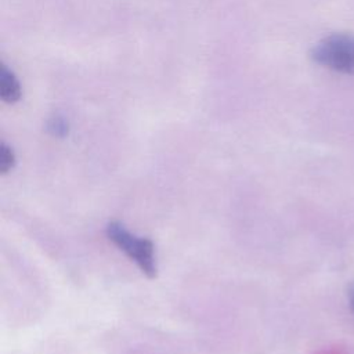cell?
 <instances>
[{
    "instance_id": "obj_1",
    "label": "cell",
    "mask_w": 354,
    "mask_h": 354,
    "mask_svg": "<svg viewBox=\"0 0 354 354\" xmlns=\"http://www.w3.org/2000/svg\"><path fill=\"white\" fill-rule=\"evenodd\" d=\"M105 234L120 250H123L136 264L140 267L142 274L148 278L156 277V260L155 246L151 239L136 236L126 230L119 221H111L105 227Z\"/></svg>"
},
{
    "instance_id": "obj_2",
    "label": "cell",
    "mask_w": 354,
    "mask_h": 354,
    "mask_svg": "<svg viewBox=\"0 0 354 354\" xmlns=\"http://www.w3.org/2000/svg\"><path fill=\"white\" fill-rule=\"evenodd\" d=\"M311 57L319 65L343 73H354V36L336 33L322 39Z\"/></svg>"
},
{
    "instance_id": "obj_3",
    "label": "cell",
    "mask_w": 354,
    "mask_h": 354,
    "mask_svg": "<svg viewBox=\"0 0 354 354\" xmlns=\"http://www.w3.org/2000/svg\"><path fill=\"white\" fill-rule=\"evenodd\" d=\"M22 88L15 73L4 64L0 66V98L7 104L19 101Z\"/></svg>"
},
{
    "instance_id": "obj_4",
    "label": "cell",
    "mask_w": 354,
    "mask_h": 354,
    "mask_svg": "<svg viewBox=\"0 0 354 354\" xmlns=\"http://www.w3.org/2000/svg\"><path fill=\"white\" fill-rule=\"evenodd\" d=\"M47 131L57 138H64L69 133V124L68 120L64 116L54 115L53 118L48 119L47 122Z\"/></svg>"
},
{
    "instance_id": "obj_5",
    "label": "cell",
    "mask_w": 354,
    "mask_h": 354,
    "mask_svg": "<svg viewBox=\"0 0 354 354\" xmlns=\"http://www.w3.org/2000/svg\"><path fill=\"white\" fill-rule=\"evenodd\" d=\"M17 163L14 149L6 142L0 144V174L10 173Z\"/></svg>"
},
{
    "instance_id": "obj_6",
    "label": "cell",
    "mask_w": 354,
    "mask_h": 354,
    "mask_svg": "<svg viewBox=\"0 0 354 354\" xmlns=\"http://www.w3.org/2000/svg\"><path fill=\"white\" fill-rule=\"evenodd\" d=\"M351 306H353V308H354V289H353V292H351Z\"/></svg>"
}]
</instances>
